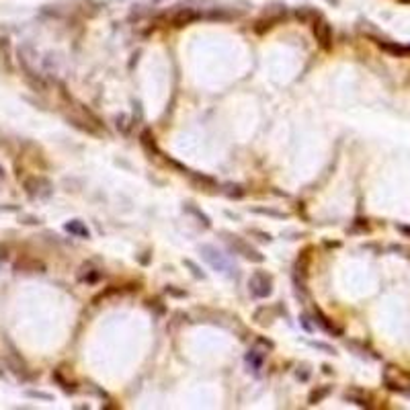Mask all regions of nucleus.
Segmentation results:
<instances>
[{"label":"nucleus","instance_id":"obj_37","mask_svg":"<svg viewBox=\"0 0 410 410\" xmlns=\"http://www.w3.org/2000/svg\"><path fill=\"white\" fill-rule=\"evenodd\" d=\"M326 3H328V5H334V7H336V5H338V0H326Z\"/></svg>","mask_w":410,"mask_h":410},{"label":"nucleus","instance_id":"obj_21","mask_svg":"<svg viewBox=\"0 0 410 410\" xmlns=\"http://www.w3.org/2000/svg\"><path fill=\"white\" fill-rule=\"evenodd\" d=\"M54 379H56V383H60V387L64 392H76V383L72 381V379H66L62 375V367L60 369H54V375H52Z\"/></svg>","mask_w":410,"mask_h":410},{"label":"nucleus","instance_id":"obj_7","mask_svg":"<svg viewBox=\"0 0 410 410\" xmlns=\"http://www.w3.org/2000/svg\"><path fill=\"white\" fill-rule=\"evenodd\" d=\"M199 19H203L201 11L183 5V7H177V13L172 15V25H175V27H185V25L193 23V21H199Z\"/></svg>","mask_w":410,"mask_h":410},{"label":"nucleus","instance_id":"obj_28","mask_svg":"<svg viewBox=\"0 0 410 410\" xmlns=\"http://www.w3.org/2000/svg\"><path fill=\"white\" fill-rule=\"evenodd\" d=\"M183 263H185V267H189V269H191V273H193V275H195L197 279H205V273H203V271H201V269H199V267H197L195 263H193V261H191V258H185V261H183Z\"/></svg>","mask_w":410,"mask_h":410},{"label":"nucleus","instance_id":"obj_11","mask_svg":"<svg viewBox=\"0 0 410 410\" xmlns=\"http://www.w3.org/2000/svg\"><path fill=\"white\" fill-rule=\"evenodd\" d=\"M379 50H383L385 54H390L394 58H406L410 56V48L406 46H400V43H394V41H377Z\"/></svg>","mask_w":410,"mask_h":410},{"label":"nucleus","instance_id":"obj_13","mask_svg":"<svg viewBox=\"0 0 410 410\" xmlns=\"http://www.w3.org/2000/svg\"><path fill=\"white\" fill-rule=\"evenodd\" d=\"M15 271H23V273H43L46 271V265L35 261V258H21L19 263H15Z\"/></svg>","mask_w":410,"mask_h":410},{"label":"nucleus","instance_id":"obj_8","mask_svg":"<svg viewBox=\"0 0 410 410\" xmlns=\"http://www.w3.org/2000/svg\"><path fill=\"white\" fill-rule=\"evenodd\" d=\"M0 60L5 64V70L13 74L15 64H13V52H11V35L5 27H0Z\"/></svg>","mask_w":410,"mask_h":410},{"label":"nucleus","instance_id":"obj_5","mask_svg":"<svg viewBox=\"0 0 410 410\" xmlns=\"http://www.w3.org/2000/svg\"><path fill=\"white\" fill-rule=\"evenodd\" d=\"M201 256L209 263L211 269L220 271V273H224V275H232V271H234L232 263H230L228 258H226L218 248H215V246H211V244H203V246H201Z\"/></svg>","mask_w":410,"mask_h":410},{"label":"nucleus","instance_id":"obj_16","mask_svg":"<svg viewBox=\"0 0 410 410\" xmlns=\"http://www.w3.org/2000/svg\"><path fill=\"white\" fill-rule=\"evenodd\" d=\"M64 228H66L68 234L76 236V238H91V230L86 228V224L82 220H70V222H66Z\"/></svg>","mask_w":410,"mask_h":410},{"label":"nucleus","instance_id":"obj_27","mask_svg":"<svg viewBox=\"0 0 410 410\" xmlns=\"http://www.w3.org/2000/svg\"><path fill=\"white\" fill-rule=\"evenodd\" d=\"M226 195L232 197V199H240V197H244V189L240 185H228L226 187Z\"/></svg>","mask_w":410,"mask_h":410},{"label":"nucleus","instance_id":"obj_24","mask_svg":"<svg viewBox=\"0 0 410 410\" xmlns=\"http://www.w3.org/2000/svg\"><path fill=\"white\" fill-rule=\"evenodd\" d=\"M185 211H189V213H193V215H195V218H197V220H199V222L203 224V228H209V226H211L209 218H207V215H205L203 211H199V209H197L195 205H191V203H189V205H185Z\"/></svg>","mask_w":410,"mask_h":410},{"label":"nucleus","instance_id":"obj_12","mask_svg":"<svg viewBox=\"0 0 410 410\" xmlns=\"http://www.w3.org/2000/svg\"><path fill=\"white\" fill-rule=\"evenodd\" d=\"M99 277H101V271L93 263H84L78 271V281H82V283H95V281H99Z\"/></svg>","mask_w":410,"mask_h":410},{"label":"nucleus","instance_id":"obj_26","mask_svg":"<svg viewBox=\"0 0 410 410\" xmlns=\"http://www.w3.org/2000/svg\"><path fill=\"white\" fill-rule=\"evenodd\" d=\"M252 213H261V215H271V218H277V220H285L287 218V213L283 211H275V209H265V207H254L250 209Z\"/></svg>","mask_w":410,"mask_h":410},{"label":"nucleus","instance_id":"obj_19","mask_svg":"<svg viewBox=\"0 0 410 410\" xmlns=\"http://www.w3.org/2000/svg\"><path fill=\"white\" fill-rule=\"evenodd\" d=\"M275 25H277V21H275V19H271V17H261V19H256V21H254L252 31L258 33V35H263V33H267L269 29H273Z\"/></svg>","mask_w":410,"mask_h":410},{"label":"nucleus","instance_id":"obj_33","mask_svg":"<svg viewBox=\"0 0 410 410\" xmlns=\"http://www.w3.org/2000/svg\"><path fill=\"white\" fill-rule=\"evenodd\" d=\"M5 179H7V172H5V168H3V166H0V185L5 183Z\"/></svg>","mask_w":410,"mask_h":410},{"label":"nucleus","instance_id":"obj_31","mask_svg":"<svg viewBox=\"0 0 410 410\" xmlns=\"http://www.w3.org/2000/svg\"><path fill=\"white\" fill-rule=\"evenodd\" d=\"M310 344H312V347H316V349H320V351L328 353V355H334V353H336V351H334L332 347H328V344H324V342H314V340H312Z\"/></svg>","mask_w":410,"mask_h":410},{"label":"nucleus","instance_id":"obj_17","mask_svg":"<svg viewBox=\"0 0 410 410\" xmlns=\"http://www.w3.org/2000/svg\"><path fill=\"white\" fill-rule=\"evenodd\" d=\"M263 361H265V353H261L258 349H250L248 355H246V363L250 365V369L254 373H258L263 369Z\"/></svg>","mask_w":410,"mask_h":410},{"label":"nucleus","instance_id":"obj_18","mask_svg":"<svg viewBox=\"0 0 410 410\" xmlns=\"http://www.w3.org/2000/svg\"><path fill=\"white\" fill-rule=\"evenodd\" d=\"M295 19L299 21V23H314V21H318L320 19V13H316L314 9H310V7H299L297 11H295Z\"/></svg>","mask_w":410,"mask_h":410},{"label":"nucleus","instance_id":"obj_9","mask_svg":"<svg viewBox=\"0 0 410 410\" xmlns=\"http://www.w3.org/2000/svg\"><path fill=\"white\" fill-rule=\"evenodd\" d=\"M314 318H316V324H318L322 330H326L328 334H334V336H340V334H342V328H338L320 308H314Z\"/></svg>","mask_w":410,"mask_h":410},{"label":"nucleus","instance_id":"obj_25","mask_svg":"<svg viewBox=\"0 0 410 410\" xmlns=\"http://www.w3.org/2000/svg\"><path fill=\"white\" fill-rule=\"evenodd\" d=\"M115 121H117V129H119V132H121L123 136H127V134H129V127H132V123H129L132 119H129L125 113H119Z\"/></svg>","mask_w":410,"mask_h":410},{"label":"nucleus","instance_id":"obj_3","mask_svg":"<svg viewBox=\"0 0 410 410\" xmlns=\"http://www.w3.org/2000/svg\"><path fill=\"white\" fill-rule=\"evenodd\" d=\"M224 236H226V242L230 244V248L234 250V252H238V254H242L246 261H250V263H263L265 261V256L258 252V250H254L244 238H240V236H236V234H228V232H224Z\"/></svg>","mask_w":410,"mask_h":410},{"label":"nucleus","instance_id":"obj_15","mask_svg":"<svg viewBox=\"0 0 410 410\" xmlns=\"http://www.w3.org/2000/svg\"><path fill=\"white\" fill-rule=\"evenodd\" d=\"M277 310H279V308H267V306L258 308V310L254 312V322H256L258 326H269V324H273Z\"/></svg>","mask_w":410,"mask_h":410},{"label":"nucleus","instance_id":"obj_38","mask_svg":"<svg viewBox=\"0 0 410 410\" xmlns=\"http://www.w3.org/2000/svg\"><path fill=\"white\" fill-rule=\"evenodd\" d=\"M0 375H3V371H0Z\"/></svg>","mask_w":410,"mask_h":410},{"label":"nucleus","instance_id":"obj_34","mask_svg":"<svg viewBox=\"0 0 410 410\" xmlns=\"http://www.w3.org/2000/svg\"><path fill=\"white\" fill-rule=\"evenodd\" d=\"M23 224H39V218H25Z\"/></svg>","mask_w":410,"mask_h":410},{"label":"nucleus","instance_id":"obj_36","mask_svg":"<svg viewBox=\"0 0 410 410\" xmlns=\"http://www.w3.org/2000/svg\"><path fill=\"white\" fill-rule=\"evenodd\" d=\"M398 230H400V232H406V234H410V228H406V226H398Z\"/></svg>","mask_w":410,"mask_h":410},{"label":"nucleus","instance_id":"obj_1","mask_svg":"<svg viewBox=\"0 0 410 410\" xmlns=\"http://www.w3.org/2000/svg\"><path fill=\"white\" fill-rule=\"evenodd\" d=\"M5 347H7V351H5V363H7V367L19 377V379H23V381H29V379H33L35 377V373H31V369H29V365L25 363V359L21 357V353L15 349V344L11 342V338L9 336H5Z\"/></svg>","mask_w":410,"mask_h":410},{"label":"nucleus","instance_id":"obj_2","mask_svg":"<svg viewBox=\"0 0 410 410\" xmlns=\"http://www.w3.org/2000/svg\"><path fill=\"white\" fill-rule=\"evenodd\" d=\"M23 189H25V195L29 199H48V197H52V193H54V187H52L50 179L39 177V175L27 177L23 181Z\"/></svg>","mask_w":410,"mask_h":410},{"label":"nucleus","instance_id":"obj_10","mask_svg":"<svg viewBox=\"0 0 410 410\" xmlns=\"http://www.w3.org/2000/svg\"><path fill=\"white\" fill-rule=\"evenodd\" d=\"M140 146L146 150V154H150V156H158V154H160L152 129H144V132L140 134Z\"/></svg>","mask_w":410,"mask_h":410},{"label":"nucleus","instance_id":"obj_20","mask_svg":"<svg viewBox=\"0 0 410 410\" xmlns=\"http://www.w3.org/2000/svg\"><path fill=\"white\" fill-rule=\"evenodd\" d=\"M330 392H332L330 385H320V387H316V390L310 392L308 402H310V404H318V402H322V400H326V398L330 396Z\"/></svg>","mask_w":410,"mask_h":410},{"label":"nucleus","instance_id":"obj_22","mask_svg":"<svg viewBox=\"0 0 410 410\" xmlns=\"http://www.w3.org/2000/svg\"><path fill=\"white\" fill-rule=\"evenodd\" d=\"M344 400H349V402H353V404H357V406H369L367 396H363V394H361V392H357V390H349V392H344Z\"/></svg>","mask_w":410,"mask_h":410},{"label":"nucleus","instance_id":"obj_14","mask_svg":"<svg viewBox=\"0 0 410 410\" xmlns=\"http://www.w3.org/2000/svg\"><path fill=\"white\" fill-rule=\"evenodd\" d=\"M189 179H191V183L195 185L197 189H203V191L218 189V183H215L211 177H207V175H201V172H189Z\"/></svg>","mask_w":410,"mask_h":410},{"label":"nucleus","instance_id":"obj_6","mask_svg":"<svg viewBox=\"0 0 410 410\" xmlns=\"http://www.w3.org/2000/svg\"><path fill=\"white\" fill-rule=\"evenodd\" d=\"M312 31H314V37L318 41V46L324 52H330L332 50V29H330V25L326 23V21H322V19L314 21Z\"/></svg>","mask_w":410,"mask_h":410},{"label":"nucleus","instance_id":"obj_35","mask_svg":"<svg viewBox=\"0 0 410 410\" xmlns=\"http://www.w3.org/2000/svg\"><path fill=\"white\" fill-rule=\"evenodd\" d=\"M7 258V248H0V261H5Z\"/></svg>","mask_w":410,"mask_h":410},{"label":"nucleus","instance_id":"obj_4","mask_svg":"<svg viewBox=\"0 0 410 410\" xmlns=\"http://www.w3.org/2000/svg\"><path fill=\"white\" fill-rule=\"evenodd\" d=\"M248 289H250V295L258 297V299H265L273 293V279L271 275H267L265 271H254L248 279Z\"/></svg>","mask_w":410,"mask_h":410},{"label":"nucleus","instance_id":"obj_30","mask_svg":"<svg viewBox=\"0 0 410 410\" xmlns=\"http://www.w3.org/2000/svg\"><path fill=\"white\" fill-rule=\"evenodd\" d=\"M168 295H172V297H187V291H181V289H177L175 285H166V289H164Z\"/></svg>","mask_w":410,"mask_h":410},{"label":"nucleus","instance_id":"obj_23","mask_svg":"<svg viewBox=\"0 0 410 410\" xmlns=\"http://www.w3.org/2000/svg\"><path fill=\"white\" fill-rule=\"evenodd\" d=\"M232 17H236V15L228 13L226 9H211L207 15H203V19H211V21H230Z\"/></svg>","mask_w":410,"mask_h":410},{"label":"nucleus","instance_id":"obj_32","mask_svg":"<svg viewBox=\"0 0 410 410\" xmlns=\"http://www.w3.org/2000/svg\"><path fill=\"white\" fill-rule=\"evenodd\" d=\"M252 234H256V236H258V240H263V242H271V236H269V234H265V232L252 230Z\"/></svg>","mask_w":410,"mask_h":410},{"label":"nucleus","instance_id":"obj_29","mask_svg":"<svg viewBox=\"0 0 410 410\" xmlns=\"http://www.w3.org/2000/svg\"><path fill=\"white\" fill-rule=\"evenodd\" d=\"M27 396L29 398H39V400H54V396L52 394H46V392H37V390H27Z\"/></svg>","mask_w":410,"mask_h":410}]
</instances>
